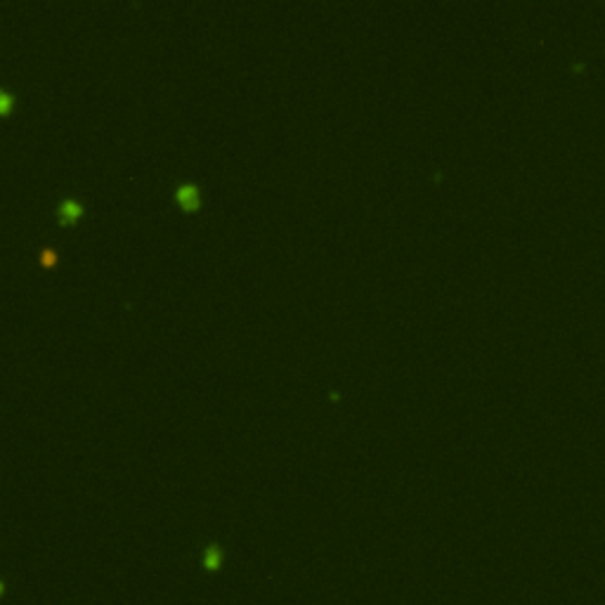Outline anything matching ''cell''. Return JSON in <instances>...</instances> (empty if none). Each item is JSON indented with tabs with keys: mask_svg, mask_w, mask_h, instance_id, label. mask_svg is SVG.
Segmentation results:
<instances>
[{
	"mask_svg": "<svg viewBox=\"0 0 605 605\" xmlns=\"http://www.w3.org/2000/svg\"><path fill=\"white\" fill-rule=\"evenodd\" d=\"M175 197L180 201V206L187 208V211H197L199 208V190L197 185H180Z\"/></svg>",
	"mask_w": 605,
	"mask_h": 605,
	"instance_id": "obj_1",
	"label": "cell"
},
{
	"mask_svg": "<svg viewBox=\"0 0 605 605\" xmlns=\"http://www.w3.org/2000/svg\"><path fill=\"white\" fill-rule=\"evenodd\" d=\"M57 211H60L62 222H71V220H76L78 215H81L83 206H81V201H76V199H64Z\"/></svg>",
	"mask_w": 605,
	"mask_h": 605,
	"instance_id": "obj_2",
	"label": "cell"
},
{
	"mask_svg": "<svg viewBox=\"0 0 605 605\" xmlns=\"http://www.w3.org/2000/svg\"><path fill=\"white\" fill-rule=\"evenodd\" d=\"M220 560H222V553L218 546H208L206 553H204V565L206 570H218L220 567Z\"/></svg>",
	"mask_w": 605,
	"mask_h": 605,
	"instance_id": "obj_3",
	"label": "cell"
},
{
	"mask_svg": "<svg viewBox=\"0 0 605 605\" xmlns=\"http://www.w3.org/2000/svg\"><path fill=\"white\" fill-rule=\"evenodd\" d=\"M0 99H3V109H5V111L10 109V102H12V99H10V92H3V95H0Z\"/></svg>",
	"mask_w": 605,
	"mask_h": 605,
	"instance_id": "obj_4",
	"label": "cell"
}]
</instances>
